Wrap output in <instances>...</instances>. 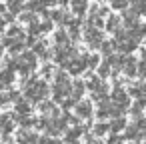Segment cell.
<instances>
[{
    "label": "cell",
    "mask_w": 146,
    "mask_h": 144,
    "mask_svg": "<svg viewBox=\"0 0 146 144\" xmlns=\"http://www.w3.org/2000/svg\"><path fill=\"white\" fill-rule=\"evenodd\" d=\"M8 8L12 10V14H16V12L22 8V4H20V2H8Z\"/></svg>",
    "instance_id": "17"
},
{
    "label": "cell",
    "mask_w": 146,
    "mask_h": 144,
    "mask_svg": "<svg viewBox=\"0 0 146 144\" xmlns=\"http://www.w3.org/2000/svg\"><path fill=\"white\" fill-rule=\"evenodd\" d=\"M2 52H4V48H2V44H0V60H2Z\"/></svg>",
    "instance_id": "21"
},
{
    "label": "cell",
    "mask_w": 146,
    "mask_h": 144,
    "mask_svg": "<svg viewBox=\"0 0 146 144\" xmlns=\"http://www.w3.org/2000/svg\"><path fill=\"white\" fill-rule=\"evenodd\" d=\"M98 86H100V80H98V76H92V78H90V82H88V88H90V90H96Z\"/></svg>",
    "instance_id": "15"
},
{
    "label": "cell",
    "mask_w": 146,
    "mask_h": 144,
    "mask_svg": "<svg viewBox=\"0 0 146 144\" xmlns=\"http://www.w3.org/2000/svg\"><path fill=\"white\" fill-rule=\"evenodd\" d=\"M16 140H18V144H32V142H36L38 138H36V134H30V132L20 130L18 136H16Z\"/></svg>",
    "instance_id": "5"
},
{
    "label": "cell",
    "mask_w": 146,
    "mask_h": 144,
    "mask_svg": "<svg viewBox=\"0 0 146 144\" xmlns=\"http://www.w3.org/2000/svg\"><path fill=\"white\" fill-rule=\"evenodd\" d=\"M112 98H114V102H116V106H124V104H128V94L122 90V88H116L114 92H112Z\"/></svg>",
    "instance_id": "3"
},
{
    "label": "cell",
    "mask_w": 146,
    "mask_h": 144,
    "mask_svg": "<svg viewBox=\"0 0 146 144\" xmlns=\"http://www.w3.org/2000/svg\"><path fill=\"white\" fill-rule=\"evenodd\" d=\"M106 130H108V124H102V122H100V124L94 126V134H98V136H102Z\"/></svg>",
    "instance_id": "13"
},
{
    "label": "cell",
    "mask_w": 146,
    "mask_h": 144,
    "mask_svg": "<svg viewBox=\"0 0 146 144\" xmlns=\"http://www.w3.org/2000/svg\"><path fill=\"white\" fill-rule=\"evenodd\" d=\"M112 50H114V42H102V44H100V52H102V54L110 56Z\"/></svg>",
    "instance_id": "9"
},
{
    "label": "cell",
    "mask_w": 146,
    "mask_h": 144,
    "mask_svg": "<svg viewBox=\"0 0 146 144\" xmlns=\"http://www.w3.org/2000/svg\"><path fill=\"white\" fill-rule=\"evenodd\" d=\"M84 38H86V42L92 46V48H100V44H102V36H100V32H98V28H86V32H84Z\"/></svg>",
    "instance_id": "2"
},
{
    "label": "cell",
    "mask_w": 146,
    "mask_h": 144,
    "mask_svg": "<svg viewBox=\"0 0 146 144\" xmlns=\"http://www.w3.org/2000/svg\"><path fill=\"white\" fill-rule=\"evenodd\" d=\"M72 144H76V142H72Z\"/></svg>",
    "instance_id": "22"
},
{
    "label": "cell",
    "mask_w": 146,
    "mask_h": 144,
    "mask_svg": "<svg viewBox=\"0 0 146 144\" xmlns=\"http://www.w3.org/2000/svg\"><path fill=\"white\" fill-rule=\"evenodd\" d=\"M106 28H108L110 32H116V30H118V18H116V16H110L108 22H106Z\"/></svg>",
    "instance_id": "10"
},
{
    "label": "cell",
    "mask_w": 146,
    "mask_h": 144,
    "mask_svg": "<svg viewBox=\"0 0 146 144\" xmlns=\"http://www.w3.org/2000/svg\"><path fill=\"white\" fill-rule=\"evenodd\" d=\"M108 144H120V138H116V136H114V138H110V140H108Z\"/></svg>",
    "instance_id": "20"
},
{
    "label": "cell",
    "mask_w": 146,
    "mask_h": 144,
    "mask_svg": "<svg viewBox=\"0 0 146 144\" xmlns=\"http://www.w3.org/2000/svg\"><path fill=\"white\" fill-rule=\"evenodd\" d=\"M8 102V94H0V106Z\"/></svg>",
    "instance_id": "19"
},
{
    "label": "cell",
    "mask_w": 146,
    "mask_h": 144,
    "mask_svg": "<svg viewBox=\"0 0 146 144\" xmlns=\"http://www.w3.org/2000/svg\"><path fill=\"white\" fill-rule=\"evenodd\" d=\"M14 82V72L10 70H0V86H6V84H12Z\"/></svg>",
    "instance_id": "6"
},
{
    "label": "cell",
    "mask_w": 146,
    "mask_h": 144,
    "mask_svg": "<svg viewBox=\"0 0 146 144\" xmlns=\"http://www.w3.org/2000/svg\"><path fill=\"white\" fill-rule=\"evenodd\" d=\"M54 38H56V42H66V40H68V36H66V30H58Z\"/></svg>",
    "instance_id": "14"
},
{
    "label": "cell",
    "mask_w": 146,
    "mask_h": 144,
    "mask_svg": "<svg viewBox=\"0 0 146 144\" xmlns=\"http://www.w3.org/2000/svg\"><path fill=\"white\" fill-rule=\"evenodd\" d=\"M26 98L30 100V102H40L44 96H46V92H48V86H46V82H42V80H30L28 82V86H26Z\"/></svg>",
    "instance_id": "1"
},
{
    "label": "cell",
    "mask_w": 146,
    "mask_h": 144,
    "mask_svg": "<svg viewBox=\"0 0 146 144\" xmlns=\"http://www.w3.org/2000/svg\"><path fill=\"white\" fill-rule=\"evenodd\" d=\"M108 70H110V64H108V62H104L102 66H98V74H100V76H106Z\"/></svg>",
    "instance_id": "16"
},
{
    "label": "cell",
    "mask_w": 146,
    "mask_h": 144,
    "mask_svg": "<svg viewBox=\"0 0 146 144\" xmlns=\"http://www.w3.org/2000/svg\"><path fill=\"white\" fill-rule=\"evenodd\" d=\"M76 114L80 116V118H88L90 114H92V106H90V102H78L76 104Z\"/></svg>",
    "instance_id": "4"
},
{
    "label": "cell",
    "mask_w": 146,
    "mask_h": 144,
    "mask_svg": "<svg viewBox=\"0 0 146 144\" xmlns=\"http://www.w3.org/2000/svg\"><path fill=\"white\" fill-rule=\"evenodd\" d=\"M126 6H128L126 2H112V8H116V10L118 8H126Z\"/></svg>",
    "instance_id": "18"
},
{
    "label": "cell",
    "mask_w": 146,
    "mask_h": 144,
    "mask_svg": "<svg viewBox=\"0 0 146 144\" xmlns=\"http://www.w3.org/2000/svg\"><path fill=\"white\" fill-rule=\"evenodd\" d=\"M82 134V126H76V128H72L68 134H66V142H74L78 136Z\"/></svg>",
    "instance_id": "8"
},
{
    "label": "cell",
    "mask_w": 146,
    "mask_h": 144,
    "mask_svg": "<svg viewBox=\"0 0 146 144\" xmlns=\"http://www.w3.org/2000/svg\"><path fill=\"white\" fill-rule=\"evenodd\" d=\"M16 112H18V114H28V112H30L28 102H16Z\"/></svg>",
    "instance_id": "11"
},
{
    "label": "cell",
    "mask_w": 146,
    "mask_h": 144,
    "mask_svg": "<svg viewBox=\"0 0 146 144\" xmlns=\"http://www.w3.org/2000/svg\"><path fill=\"white\" fill-rule=\"evenodd\" d=\"M86 6H88L86 2H74V4H72V8H74V12H76V14H84Z\"/></svg>",
    "instance_id": "12"
},
{
    "label": "cell",
    "mask_w": 146,
    "mask_h": 144,
    "mask_svg": "<svg viewBox=\"0 0 146 144\" xmlns=\"http://www.w3.org/2000/svg\"><path fill=\"white\" fill-rule=\"evenodd\" d=\"M126 128V120L120 116V118H114L112 122H110V126H108V130H112V132H120V130H124Z\"/></svg>",
    "instance_id": "7"
}]
</instances>
